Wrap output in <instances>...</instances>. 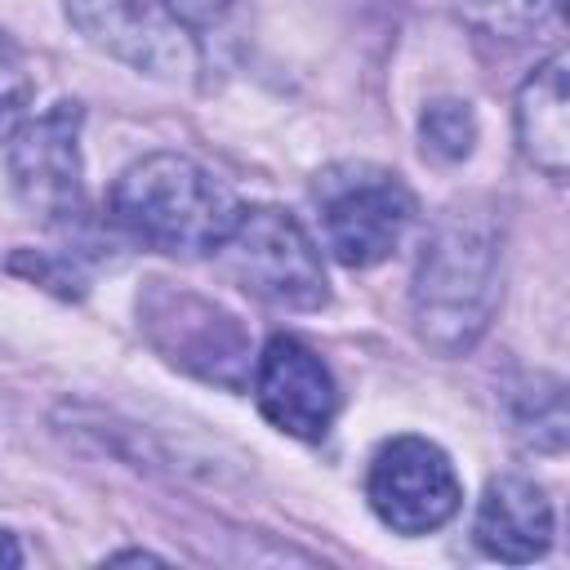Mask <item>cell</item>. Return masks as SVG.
Here are the masks:
<instances>
[{
  "mask_svg": "<svg viewBox=\"0 0 570 570\" xmlns=\"http://www.w3.org/2000/svg\"><path fill=\"white\" fill-rule=\"evenodd\" d=\"M312 200L325 249L343 267H374L392 258L414 223V196L401 183V174L370 160L330 165L316 178Z\"/></svg>",
  "mask_w": 570,
  "mask_h": 570,
  "instance_id": "obj_3",
  "label": "cell"
},
{
  "mask_svg": "<svg viewBox=\"0 0 570 570\" xmlns=\"http://www.w3.org/2000/svg\"><path fill=\"white\" fill-rule=\"evenodd\" d=\"M232 281L285 312H316L330 298L321 254L303 223L276 205H240L232 236L218 245Z\"/></svg>",
  "mask_w": 570,
  "mask_h": 570,
  "instance_id": "obj_4",
  "label": "cell"
},
{
  "mask_svg": "<svg viewBox=\"0 0 570 570\" xmlns=\"http://www.w3.org/2000/svg\"><path fill=\"white\" fill-rule=\"evenodd\" d=\"M0 566H22V548L9 530H0Z\"/></svg>",
  "mask_w": 570,
  "mask_h": 570,
  "instance_id": "obj_15",
  "label": "cell"
},
{
  "mask_svg": "<svg viewBox=\"0 0 570 570\" xmlns=\"http://www.w3.org/2000/svg\"><path fill=\"white\" fill-rule=\"evenodd\" d=\"M561 0H445V9L485 31V36H503V40H521L530 31H539L543 22H552Z\"/></svg>",
  "mask_w": 570,
  "mask_h": 570,
  "instance_id": "obj_11",
  "label": "cell"
},
{
  "mask_svg": "<svg viewBox=\"0 0 570 570\" xmlns=\"http://www.w3.org/2000/svg\"><path fill=\"white\" fill-rule=\"evenodd\" d=\"M67 18L89 45L147 76H183L196 67V40L160 0H67Z\"/></svg>",
  "mask_w": 570,
  "mask_h": 570,
  "instance_id": "obj_6",
  "label": "cell"
},
{
  "mask_svg": "<svg viewBox=\"0 0 570 570\" xmlns=\"http://www.w3.org/2000/svg\"><path fill=\"white\" fill-rule=\"evenodd\" d=\"M27 102H31V71H27L18 45L0 31V142L13 138Z\"/></svg>",
  "mask_w": 570,
  "mask_h": 570,
  "instance_id": "obj_13",
  "label": "cell"
},
{
  "mask_svg": "<svg viewBox=\"0 0 570 570\" xmlns=\"http://www.w3.org/2000/svg\"><path fill=\"white\" fill-rule=\"evenodd\" d=\"M419 134H423V151L436 160H463L476 142V116L468 102L459 98H436L423 107L419 116Z\"/></svg>",
  "mask_w": 570,
  "mask_h": 570,
  "instance_id": "obj_12",
  "label": "cell"
},
{
  "mask_svg": "<svg viewBox=\"0 0 570 570\" xmlns=\"http://www.w3.org/2000/svg\"><path fill=\"white\" fill-rule=\"evenodd\" d=\"M254 401L263 419L298 441H321L338 414L330 365L298 338L276 334L254 361Z\"/></svg>",
  "mask_w": 570,
  "mask_h": 570,
  "instance_id": "obj_8",
  "label": "cell"
},
{
  "mask_svg": "<svg viewBox=\"0 0 570 570\" xmlns=\"http://www.w3.org/2000/svg\"><path fill=\"white\" fill-rule=\"evenodd\" d=\"M365 499L383 525L396 534H432L441 530L459 503L463 485L450 454L428 436H392L370 459Z\"/></svg>",
  "mask_w": 570,
  "mask_h": 570,
  "instance_id": "obj_5",
  "label": "cell"
},
{
  "mask_svg": "<svg viewBox=\"0 0 570 570\" xmlns=\"http://www.w3.org/2000/svg\"><path fill=\"white\" fill-rule=\"evenodd\" d=\"M9 183L18 200L45 223L71 218L80 209V107L53 102L22 129L9 147Z\"/></svg>",
  "mask_w": 570,
  "mask_h": 570,
  "instance_id": "obj_7",
  "label": "cell"
},
{
  "mask_svg": "<svg viewBox=\"0 0 570 570\" xmlns=\"http://www.w3.org/2000/svg\"><path fill=\"white\" fill-rule=\"evenodd\" d=\"M236 218V191L200 160L178 151H151L111 183V223L174 258L218 254Z\"/></svg>",
  "mask_w": 570,
  "mask_h": 570,
  "instance_id": "obj_2",
  "label": "cell"
},
{
  "mask_svg": "<svg viewBox=\"0 0 570 570\" xmlns=\"http://www.w3.org/2000/svg\"><path fill=\"white\" fill-rule=\"evenodd\" d=\"M499 276H503V223L494 218V205L485 200L450 205L423 245L410 289L419 338L441 356L468 352L485 334L499 307Z\"/></svg>",
  "mask_w": 570,
  "mask_h": 570,
  "instance_id": "obj_1",
  "label": "cell"
},
{
  "mask_svg": "<svg viewBox=\"0 0 570 570\" xmlns=\"http://www.w3.org/2000/svg\"><path fill=\"white\" fill-rule=\"evenodd\" d=\"M570 58L557 49L543 58L517 89V142L521 156L548 178H566L570 169Z\"/></svg>",
  "mask_w": 570,
  "mask_h": 570,
  "instance_id": "obj_10",
  "label": "cell"
},
{
  "mask_svg": "<svg viewBox=\"0 0 570 570\" xmlns=\"http://www.w3.org/2000/svg\"><path fill=\"white\" fill-rule=\"evenodd\" d=\"M160 4L178 18V27H183L191 40H205V36L227 31L245 0H160Z\"/></svg>",
  "mask_w": 570,
  "mask_h": 570,
  "instance_id": "obj_14",
  "label": "cell"
},
{
  "mask_svg": "<svg viewBox=\"0 0 570 570\" xmlns=\"http://www.w3.org/2000/svg\"><path fill=\"white\" fill-rule=\"evenodd\" d=\"M111 561L120 566V561H160V557H151V552H116Z\"/></svg>",
  "mask_w": 570,
  "mask_h": 570,
  "instance_id": "obj_16",
  "label": "cell"
},
{
  "mask_svg": "<svg viewBox=\"0 0 570 570\" xmlns=\"http://www.w3.org/2000/svg\"><path fill=\"white\" fill-rule=\"evenodd\" d=\"M472 534L481 552L494 561H512V566L539 561L552 548V503L530 476H517V472L490 476L476 503Z\"/></svg>",
  "mask_w": 570,
  "mask_h": 570,
  "instance_id": "obj_9",
  "label": "cell"
}]
</instances>
